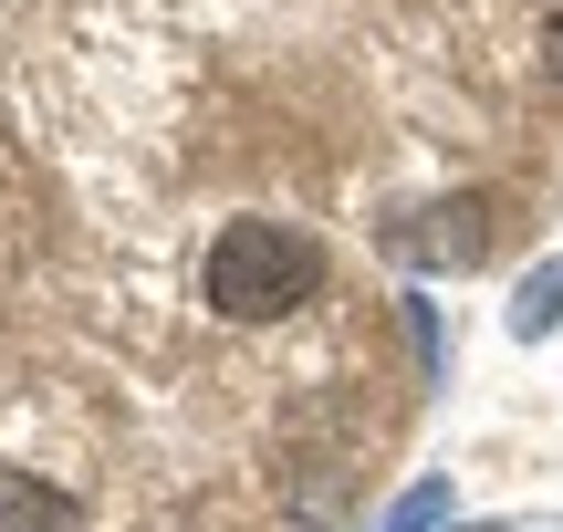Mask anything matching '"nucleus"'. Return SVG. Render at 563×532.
<instances>
[{"label": "nucleus", "instance_id": "1", "mask_svg": "<svg viewBox=\"0 0 563 532\" xmlns=\"http://www.w3.org/2000/svg\"><path fill=\"white\" fill-rule=\"evenodd\" d=\"M313 292H323V241L292 220H220V241L199 262V303L220 324H282Z\"/></svg>", "mask_w": 563, "mask_h": 532}, {"label": "nucleus", "instance_id": "2", "mask_svg": "<svg viewBox=\"0 0 563 532\" xmlns=\"http://www.w3.org/2000/svg\"><path fill=\"white\" fill-rule=\"evenodd\" d=\"M428 230H397V251H418V262H481L490 251V199H449V209H418Z\"/></svg>", "mask_w": 563, "mask_h": 532}, {"label": "nucleus", "instance_id": "3", "mask_svg": "<svg viewBox=\"0 0 563 532\" xmlns=\"http://www.w3.org/2000/svg\"><path fill=\"white\" fill-rule=\"evenodd\" d=\"M0 532H84V512L32 470H0Z\"/></svg>", "mask_w": 563, "mask_h": 532}, {"label": "nucleus", "instance_id": "4", "mask_svg": "<svg viewBox=\"0 0 563 532\" xmlns=\"http://www.w3.org/2000/svg\"><path fill=\"white\" fill-rule=\"evenodd\" d=\"M511 324H522V334H553V324H563V262L532 271V282L511 292Z\"/></svg>", "mask_w": 563, "mask_h": 532}, {"label": "nucleus", "instance_id": "5", "mask_svg": "<svg viewBox=\"0 0 563 532\" xmlns=\"http://www.w3.org/2000/svg\"><path fill=\"white\" fill-rule=\"evenodd\" d=\"M428 522H439V491H418V501H407V512L386 522V532H428Z\"/></svg>", "mask_w": 563, "mask_h": 532}, {"label": "nucleus", "instance_id": "6", "mask_svg": "<svg viewBox=\"0 0 563 532\" xmlns=\"http://www.w3.org/2000/svg\"><path fill=\"white\" fill-rule=\"evenodd\" d=\"M553 84H563V11H553Z\"/></svg>", "mask_w": 563, "mask_h": 532}]
</instances>
